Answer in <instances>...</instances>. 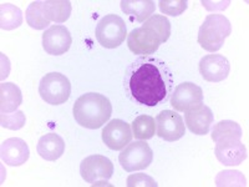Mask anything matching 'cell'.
<instances>
[{
    "label": "cell",
    "mask_w": 249,
    "mask_h": 187,
    "mask_svg": "<svg viewBox=\"0 0 249 187\" xmlns=\"http://www.w3.org/2000/svg\"><path fill=\"white\" fill-rule=\"evenodd\" d=\"M133 136L139 140L152 139L156 133V121L150 115H140L132 122Z\"/></svg>",
    "instance_id": "obj_23"
},
{
    "label": "cell",
    "mask_w": 249,
    "mask_h": 187,
    "mask_svg": "<svg viewBox=\"0 0 249 187\" xmlns=\"http://www.w3.org/2000/svg\"><path fill=\"white\" fill-rule=\"evenodd\" d=\"M232 33L230 20L224 15L210 14L198 31V44L210 53H215L223 46L224 40Z\"/></svg>",
    "instance_id": "obj_3"
},
{
    "label": "cell",
    "mask_w": 249,
    "mask_h": 187,
    "mask_svg": "<svg viewBox=\"0 0 249 187\" xmlns=\"http://www.w3.org/2000/svg\"><path fill=\"white\" fill-rule=\"evenodd\" d=\"M25 115L23 111H14L13 113H1L0 116V124L1 128L9 129V130H20L25 125Z\"/></svg>",
    "instance_id": "obj_26"
},
{
    "label": "cell",
    "mask_w": 249,
    "mask_h": 187,
    "mask_svg": "<svg viewBox=\"0 0 249 187\" xmlns=\"http://www.w3.org/2000/svg\"><path fill=\"white\" fill-rule=\"evenodd\" d=\"M25 18L29 26L35 30H44L50 24V21L44 15L43 1H33L26 9Z\"/></svg>",
    "instance_id": "obj_24"
},
{
    "label": "cell",
    "mask_w": 249,
    "mask_h": 187,
    "mask_svg": "<svg viewBox=\"0 0 249 187\" xmlns=\"http://www.w3.org/2000/svg\"><path fill=\"white\" fill-rule=\"evenodd\" d=\"M127 29L124 19L116 14H108L99 20L96 26V39L106 49L119 48L126 39Z\"/></svg>",
    "instance_id": "obj_4"
},
{
    "label": "cell",
    "mask_w": 249,
    "mask_h": 187,
    "mask_svg": "<svg viewBox=\"0 0 249 187\" xmlns=\"http://www.w3.org/2000/svg\"><path fill=\"white\" fill-rule=\"evenodd\" d=\"M43 12L49 21L65 23L71 15V3L69 0H46L43 1Z\"/></svg>",
    "instance_id": "obj_20"
},
{
    "label": "cell",
    "mask_w": 249,
    "mask_h": 187,
    "mask_svg": "<svg viewBox=\"0 0 249 187\" xmlns=\"http://www.w3.org/2000/svg\"><path fill=\"white\" fill-rule=\"evenodd\" d=\"M124 86L133 102L155 108L172 95L173 74L163 60L140 56L124 71Z\"/></svg>",
    "instance_id": "obj_1"
},
{
    "label": "cell",
    "mask_w": 249,
    "mask_h": 187,
    "mask_svg": "<svg viewBox=\"0 0 249 187\" xmlns=\"http://www.w3.org/2000/svg\"><path fill=\"white\" fill-rule=\"evenodd\" d=\"M231 64L226 56L219 54L206 55L199 61V74L208 82H221L227 79Z\"/></svg>",
    "instance_id": "obj_12"
},
{
    "label": "cell",
    "mask_w": 249,
    "mask_h": 187,
    "mask_svg": "<svg viewBox=\"0 0 249 187\" xmlns=\"http://www.w3.org/2000/svg\"><path fill=\"white\" fill-rule=\"evenodd\" d=\"M121 9L124 14L139 23H144L155 13V1L152 0H122Z\"/></svg>",
    "instance_id": "obj_18"
},
{
    "label": "cell",
    "mask_w": 249,
    "mask_h": 187,
    "mask_svg": "<svg viewBox=\"0 0 249 187\" xmlns=\"http://www.w3.org/2000/svg\"><path fill=\"white\" fill-rule=\"evenodd\" d=\"M142 25L147 26V28H151L152 30H155L159 37H161L162 44L166 43L171 37V23L170 20L164 15H159V14H153L150 19H147L144 21V24Z\"/></svg>",
    "instance_id": "obj_25"
},
{
    "label": "cell",
    "mask_w": 249,
    "mask_h": 187,
    "mask_svg": "<svg viewBox=\"0 0 249 187\" xmlns=\"http://www.w3.org/2000/svg\"><path fill=\"white\" fill-rule=\"evenodd\" d=\"M203 104V91L193 82H182L171 95V105L176 111L186 112Z\"/></svg>",
    "instance_id": "obj_9"
},
{
    "label": "cell",
    "mask_w": 249,
    "mask_h": 187,
    "mask_svg": "<svg viewBox=\"0 0 249 187\" xmlns=\"http://www.w3.org/2000/svg\"><path fill=\"white\" fill-rule=\"evenodd\" d=\"M80 173L88 184L104 186L108 185L107 181L112 177L113 164L110 159L102 155L88 156L80 165Z\"/></svg>",
    "instance_id": "obj_7"
},
{
    "label": "cell",
    "mask_w": 249,
    "mask_h": 187,
    "mask_svg": "<svg viewBox=\"0 0 249 187\" xmlns=\"http://www.w3.org/2000/svg\"><path fill=\"white\" fill-rule=\"evenodd\" d=\"M39 94L46 104L61 105L70 97L71 84L65 75L49 73L40 81Z\"/></svg>",
    "instance_id": "obj_5"
},
{
    "label": "cell",
    "mask_w": 249,
    "mask_h": 187,
    "mask_svg": "<svg viewBox=\"0 0 249 187\" xmlns=\"http://www.w3.org/2000/svg\"><path fill=\"white\" fill-rule=\"evenodd\" d=\"M0 155L4 164L9 166H21L29 160L30 151L28 144L23 139L12 137L3 141L0 148Z\"/></svg>",
    "instance_id": "obj_15"
},
{
    "label": "cell",
    "mask_w": 249,
    "mask_h": 187,
    "mask_svg": "<svg viewBox=\"0 0 249 187\" xmlns=\"http://www.w3.org/2000/svg\"><path fill=\"white\" fill-rule=\"evenodd\" d=\"M242 135V128L237 122L232 121V120H223L219 121L213 126L212 130V140L214 142H218L219 140L224 139H238L241 140Z\"/></svg>",
    "instance_id": "obj_22"
},
{
    "label": "cell",
    "mask_w": 249,
    "mask_h": 187,
    "mask_svg": "<svg viewBox=\"0 0 249 187\" xmlns=\"http://www.w3.org/2000/svg\"><path fill=\"white\" fill-rule=\"evenodd\" d=\"M72 112L80 126L95 130L108 121L112 113V105L110 100L101 94L88 93L75 101Z\"/></svg>",
    "instance_id": "obj_2"
},
{
    "label": "cell",
    "mask_w": 249,
    "mask_h": 187,
    "mask_svg": "<svg viewBox=\"0 0 249 187\" xmlns=\"http://www.w3.org/2000/svg\"><path fill=\"white\" fill-rule=\"evenodd\" d=\"M161 44L162 41L159 34L144 25L133 29L127 37L128 49L133 54L141 56H151V54H155Z\"/></svg>",
    "instance_id": "obj_8"
},
{
    "label": "cell",
    "mask_w": 249,
    "mask_h": 187,
    "mask_svg": "<svg viewBox=\"0 0 249 187\" xmlns=\"http://www.w3.org/2000/svg\"><path fill=\"white\" fill-rule=\"evenodd\" d=\"M153 160V151L144 140L130 142L122 149L119 156V161L122 168L127 172L140 171L147 168Z\"/></svg>",
    "instance_id": "obj_6"
},
{
    "label": "cell",
    "mask_w": 249,
    "mask_h": 187,
    "mask_svg": "<svg viewBox=\"0 0 249 187\" xmlns=\"http://www.w3.org/2000/svg\"><path fill=\"white\" fill-rule=\"evenodd\" d=\"M157 135L164 141L173 142L182 139L186 133L184 121L179 113L172 110H164L156 117Z\"/></svg>",
    "instance_id": "obj_10"
},
{
    "label": "cell",
    "mask_w": 249,
    "mask_h": 187,
    "mask_svg": "<svg viewBox=\"0 0 249 187\" xmlns=\"http://www.w3.org/2000/svg\"><path fill=\"white\" fill-rule=\"evenodd\" d=\"M39 153L46 161H55L65 152V142L57 133L49 132L40 137L36 146Z\"/></svg>",
    "instance_id": "obj_17"
},
{
    "label": "cell",
    "mask_w": 249,
    "mask_h": 187,
    "mask_svg": "<svg viewBox=\"0 0 249 187\" xmlns=\"http://www.w3.org/2000/svg\"><path fill=\"white\" fill-rule=\"evenodd\" d=\"M214 153L217 160L226 166H237L241 165L248 157L247 149L241 140L224 139L215 142Z\"/></svg>",
    "instance_id": "obj_13"
},
{
    "label": "cell",
    "mask_w": 249,
    "mask_h": 187,
    "mask_svg": "<svg viewBox=\"0 0 249 187\" xmlns=\"http://www.w3.org/2000/svg\"><path fill=\"white\" fill-rule=\"evenodd\" d=\"M160 9L166 15L178 17L186 12L188 1L187 0H160Z\"/></svg>",
    "instance_id": "obj_27"
},
{
    "label": "cell",
    "mask_w": 249,
    "mask_h": 187,
    "mask_svg": "<svg viewBox=\"0 0 249 187\" xmlns=\"http://www.w3.org/2000/svg\"><path fill=\"white\" fill-rule=\"evenodd\" d=\"M23 102V94L19 86L13 82H3L0 85V111L1 113L14 112Z\"/></svg>",
    "instance_id": "obj_19"
},
{
    "label": "cell",
    "mask_w": 249,
    "mask_h": 187,
    "mask_svg": "<svg viewBox=\"0 0 249 187\" xmlns=\"http://www.w3.org/2000/svg\"><path fill=\"white\" fill-rule=\"evenodd\" d=\"M128 187H157L159 184L146 173H135L130 175L127 179Z\"/></svg>",
    "instance_id": "obj_28"
},
{
    "label": "cell",
    "mask_w": 249,
    "mask_h": 187,
    "mask_svg": "<svg viewBox=\"0 0 249 187\" xmlns=\"http://www.w3.org/2000/svg\"><path fill=\"white\" fill-rule=\"evenodd\" d=\"M23 24V13L18 6L10 3L0 5V28L3 30H14Z\"/></svg>",
    "instance_id": "obj_21"
},
{
    "label": "cell",
    "mask_w": 249,
    "mask_h": 187,
    "mask_svg": "<svg viewBox=\"0 0 249 187\" xmlns=\"http://www.w3.org/2000/svg\"><path fill=\"white\" fill-rule=\"evenodd\" d=\"M213 112L208 106L201 104L197 108L188 110L184 112V122L186 126L190 129L191 132L195 135H206L213 124Z\"/></svg>",
    "instance_id": "obj_16"
},
{
    "label": "cell",
    "mask_w": 249,
    "mask_h": 187,
    "mask_svg": "<svg viewBox=\"0 0 249 187\" xmlns=\"http://www.w3.org/2000/svg\"><path fill=\"white\" fill-rule=\"evenodd\" d=\"M72 37L64 25H53L43 34V48L50 55H62L69 51Z\"/></svg>",
    "instance_id": "obj_14"
},
{
    "label": "cell",
    "mask_w": 249,
    "mask_h": 187,
    "mask_svg": "<svg viewBox=\"0 0 249 187\" xmlns=\"http://www.w3.org/2000/svg\"><path fill=\"white\" fill-rule=\"evenodd\" d=\"M132 130L124 120H111L102 130V141L108 149L120 151L124 149L132 140Z\"/></svg>",
    "instance_id": "obj_11"
}]
</instances>
